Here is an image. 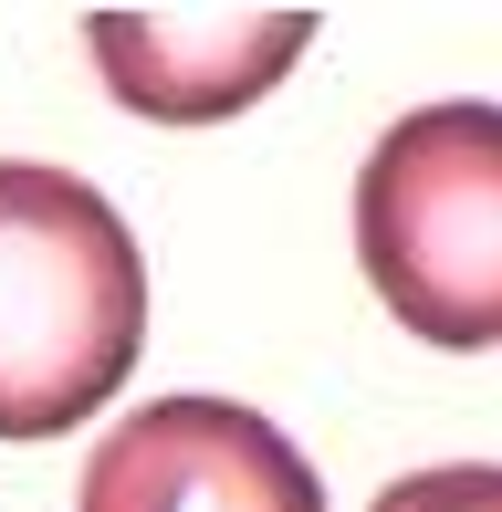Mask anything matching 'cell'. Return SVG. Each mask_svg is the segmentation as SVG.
Returning <instances> with one entry per match:
<instances>
[{
  "label": "cell",
  "instance_id": "6da1fadb",
  "mask_svg": "<svg viewBox=\"0 0 502 512\" xmlns=\"http://www.w3.org/2000/svg\"><path fill=\"white\" fill-rule=\"evenodd\" d=\"M147 345V262L74 168L0 157V439H63Z\"/></svg>",
  "mask_w": 502,
  "mask_h": 512
},
{
  "label": "cell",
  "instance_id": "7a4b0ae2",
  "mask_svg": "<svg viewBox=\"0 0 502 512\" xmlns=\"http://www.w3.org/2000/svg\"><path fill=\"white\" fill-rule=\"evenodd\" d=\"M356 262L419 345H502V105H419L356 168Z\"/></svg>",
  "mask_w": 502,
  "mask_h": 512
},
{
  "label": "cell",
  "instance_id": "3957f363",
  "mask_svg": "<svg viewBox=\"0 0 502 512\" xmlns=\"http://www.w3.org/2000/svg\"><path fill=\"white\" fill-rule=\"evenodd\" d=\"M74 512H325V481L262 408L157 398L84 450Z\"/></svg>",
  "mask_w": 502,
  "mask_h": 512
},
{
  "label": "cell",
  "instance_id": "277c9868",
  "mask_svg": "<svg viewBox=\"0 0 502 512\" xmlns=\"http://www.w3.org/2000/svg\"><path fill=\"white\" fill-rule=\"evenodd\" d=\"M314 11H84L105 95L147 126H220L304 63Z\"/></svg>",
  "mask_w": 502,
  "mask_h": 512
},
{
  "label": "cell",
  "instance_id": "5b68a950",
  "mask_svg": "<svg viewBox=\"0 0 502 512\" xmlns=\"http://www.w3.org/2000/svg\"><path fill=\"white\" fill-rule=\"evenodd\" d=\"M377 512H502V460H440V471L387 481Z\"/></svg>",
  "mask_w": 502,
  "mask_h": 512
}]
</instances>
